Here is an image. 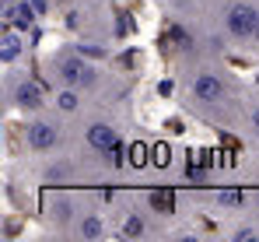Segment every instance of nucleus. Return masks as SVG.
<instances>
[{"mask_svg": "<svg viewBox=\"0 0 259 242\" xmlns=\"http://www.w3.org/2000/svg\"><path fill=\"white\" fill-rule=\"evenodd\" d=\"M56 106H60L63 113H74V109H77V88H67V91H60V95H56Z\"/></svg>", "mask_w": 259, "mask_h": 242, "instance_id": "10", "label": "nucleus"}, {"mask_svg": "<svg viewBox=\"0 0 259 242\" xmlns=\"http://www.w3.org/2000/svg\"><path fill=\"white\" fill-rule=\"evenodd\" d=\"M14 102H18L21 109H39V106H42V88H39L35 81H21V84L14 88Z\"/></svg>", "mask_w": 259, "mask_h": 242, "instance_id": "6", "label": "nucleus"}, {"mask_svg": "<svg viewBox=\"0 0 259 242\" xmlns=\"http://www.w3.org/2000/svg\"><path fill=\"white\" fill-rule=\"evenodd\" d=\"M147 232V225H144V218L140 214H130L126 225H123V235H130V239H137V235H144Z\"/></svg>", "mask_w": 259, "mask_h": 242, "instance_id": "9", "label": "nucleus"}, {"mask_svg": "<svg viewBox=\"0 0 259 242\" xmlns=\"http://www.w3.org/2000/svg\"><path fill=\"white\" fill-rule=\"evenodd\" d=\"M35 14H39V11L32 7V0H25V4L18 0V4H14V7L7 11V21H11L14 28H32V21H35Z\"/></svg>", "mask_w": 259, "mask_h": 242, "instance_id": "7", "label": "nucleus"}, {"mask_svg": "<svg viewBox=\"0 0 259 242\" xmlns=\"http://www.w3.org/2000/svg\"><path fill=\"white\" fill-rule=\"evenodd\" d=\"M193 95L200 102H221L224 98V81L214 78V74H200V78L193 81Z\"/></svg>", "mask_w": 259, "mask_h": 242, "instance_id": "4", "label": "nucleus"}, {"mask_svg": "<svg viewBox=\"0 0 259 242\" xmlns=\"http://www.w3.org/2000/svg\"><path fill=\"white\" fill-rule=\"evenodd\" d=\"M11 4H18V0H11Z\"/></svg>", "mask_w": 259, "mask_h": 242, "instance_id": "16", "label": "nucleus"}, {"mask_svg": "<svg viewBox=\"0 0 259 242\" xmlns=\"http://www.w3.org/2000/svg\"><path fill=\"white\" fill-rule=\"evenodd\" d=\"M235 239H238V242H249V239L256 242L259 232H256V228H238V232H235Z\"/></svg>", "mask_w": 259, "mask_h": 242, "instance_id": "12", "label": "nucleus"}, {"mask_svg": "<svg viewBox=\"0 0 259 242\" xmlns=\"http://www.w3.org/2000/svg\"><path fill=\"white\" fill-rule=\"evenodd\" d=\"M0 46H4V49H0V56H4V63H11V60H18V53H21V42H18V36H14V32H7Z\"/></svg>", "mask_w": 259, "mask_h": 242, "instance_id": "8", "label": "nucleus"}, {"mask_svg": "<svg viewBox=\"0 0 259 242\" xmlns=\"http://www.w3.org/2000/svg\"><path fill=\"white\" fill-rule=\"evenodd\" d=\"M60 144V130L53 123H32L28 126V148L32 151H49Z\"/></svg>", "mask_w": 259, "mask_h": 242, "instance_id": "3", "label": "nucleus"}, {"mask_svg": "<svg viewBox=\"0 0 259 242\" xmlns=\"http://www.w3.org/2000/svg\"><path fill=\"white\" fill-rule=\"evenodd\" d=\"M88 144H91L95 151H112V148L119 144V133H116L109 123H95V126L88 130Z\"/></svg>", "mask_w": 259, "mask_h": 242, "instance_id": "5", "label": "nucleus"}, {"mask_svg": "<svg viewBox=\"0 0 259 242\" xmlns=\"http://www.w3.org/2000/svg\"><path fill=\"white\" fill-rule=\"evenodd\" d=\"M56 74H60V81H63L67 88H88V84H95V67L84 63L81 56L60 60V63H56Z\"/></svg>", "mask_w": 259, "mask_h": 242, "instance_id": "2", "label": "nucleus"}, {"mask_svg": "<svg viewBox=\"0 0 259 242\" xmlns=\"http://www.w3.org/2000/svg\"><path fill=\"white\" fill-rule=\"evenodd\" d=\"M81 235H84V239H98V235H102V221H98V218H84V221H81Z\"/></svg>", "mask_w": 259, "mask_h": 242, "instance_id": "11", "label": "nucleus"}, {"mask_svg": "<svg viewBox=\"0 0 259 242\" xmlns=\"http://www.w3.org/2000/svg\"><path fill=\"white\" fill-rule=\"evenodd\" d=\"M221 203H228V207H231V203H238V193H221Z\"/></svg>", "mask_w": 259, "mask_h": 242, "instance_id": "13", "label": "nucleus"}, {"mask_svg": "<svg viewBox=\"0 0 259 242\" xmlns=\"http://www.w3.org/2000/svg\"><path fill=\"white\" fill-rule=\"evenodd\" d=\"M252 130H256V137H259V109L252 113Z\"/></svg>", "mask_w": 259, "mask_h": 242, "instance_id": "14", "label": "nucleus"}, {"mask_svg": "<svg viewBox=\"0 0 259 242\" xmlns=\"http://www.w3.org/2000/svg\"><path fill=\"white\" fill-rule=\"evenodd\" d=\"M32 7H35V11L42 14V11H46V0H32Z\"/></svg>", "mask_w": 259, "mask_h": 242, "instance_id": "15", "label": "nucleus"}, {"mask_svg": "<svg viewBox=\"0 0 259 242\" xmlns=\"http://www.w3.org/2000/svg\"><path fill=\"white\" fill-rule=\"evenodd\" d=\"M224 25H228V32L235 39H256L259 36V11L249 7V4H231Z\"/></svg>", "mask_w": 259, "mask_h": 242, "instance_id": "1", "label": "nucleus"}]
</instances>
